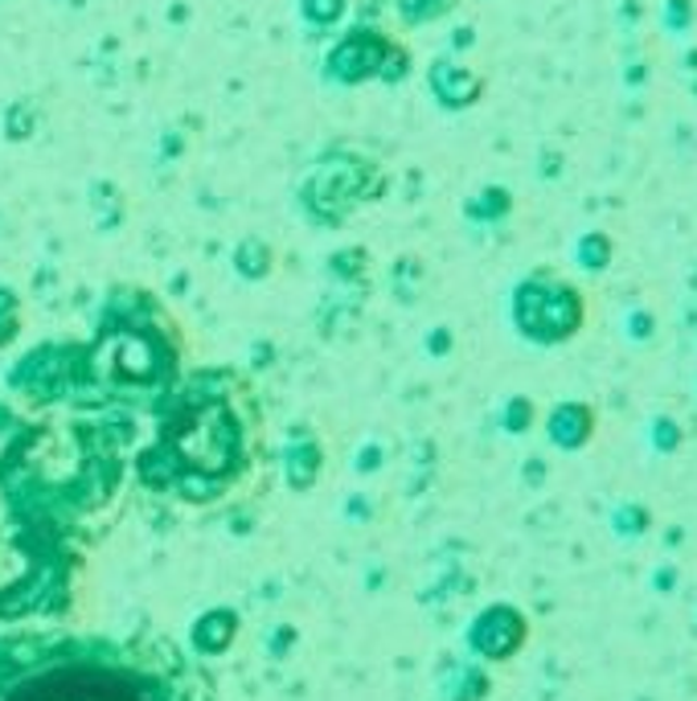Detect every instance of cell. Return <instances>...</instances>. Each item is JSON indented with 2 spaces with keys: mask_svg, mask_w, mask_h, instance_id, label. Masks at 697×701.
<instances>
[{
  "mask_svg": "<svg viewBox=\"0 0 697 701\" xmlns=\"http://www.w3.org/2000/svg\"><path fill=\"white\" fill-rule=\"evenodd\" d=\"M657 329H661V320H657L652 308H644V304L628 308L624 332H628V341H632V345H652V341H657Z\"/></svg>",
  "mask_w": 697,
  "mask_h": 701,
  "instance_id": "30bf717a",
  "label": "cell"
},
{
  "mask_svg": "<svg viewBox=\"0 0 697 701\" xmlns=\"http://www.w3.org/2000/svg\"><path fill=\"white\" fill-rule=\"evenodd\" d=\"M595 431H599V415H595V406L579 403V398H562L546 415V439L558 451H583V447H591Z\"/></svg>",
  "mask_w": 697,
  "mask_h": 701,
  "instance_id": "277c9868",
  "label": "cell"
},
{
  "mask_svg": "<svg viewBox=\"0 0 697 701\" xmlns=\"http://www.w3.org/2000/svg\"><path fill=\"white\" fill-rule=\"evenodd\" d=\"M493 693V681L484 668H459L456 689H452V701H484Z\"/></svg>",
  "mask_w": 697,
  "mask_h": 701,
  "instance_id": "8fae6325",
  "label": "cell"
},
{
  "mask_svg": "<svg viewBox=\"0 0 697 701\" xmlns=\"http://www.w3.org/2000/svg\"><path fill=\"white\" fill-rule=\"evenodd\" d=\"M235 632H239V615L226 608H214L193 624V645H198V652H205V657H218V652L230 648Z\"/></svg>",
  "mask_w": 697,
  "mask_h": 701,
  "instance_id": "5b68a950",
  "label": "cell"
},
{
  "mask_svg": "<svg viewBox=\"0 0 697 701\" xmlns=\"http://www.w3.org/2000/svg\"><path fill=\"white\" fill-rule=\"evenodd\" d=\"M681 66H685L689 74H697V46H689V50L681 54Z\"/></svg>",
  "mask_w": 697,
  "mask_h": 701,
  "instance_id": "9a60e30c",
  "label": "cell"
},
{
  "mask_svg": "<svg viewBox=\"0 0 697 701\" xmlns=\"http://www.w3.org/2000/svg\"><path fill=\"white\" fill-rule=\"evenodd\" d=\"M533 419H537V406H533L530 398H514V403L505 406V419H500V423H505L509 435H525L533 426Z\"/></svg>",
  "mask_w": 697,
  "mask_h": 701,
  "instance_id": "7c38bea8",
  "label": "cell"
},
{
  "mask_svg": "<svg viewBox=\"0 0 697 701\" xmlns=\"http://www.w3.org/2000/svg\"><path fill=\"white\" fill-rule=\"evenodd\" d=\"M464 640H468L472 657H480V661L489 664H505L514 661V657H521V648L530 645V620L514 603H489L468 624Z\"/></svg>",
  "mask_w": 697,
  "mask_h": 701,
  "instance_id": "3957f363",
  "label": "cell"
},
{
  "mask_svg": "<svg viewBox=\"0 0 697 701\" xmlns=\"http://www.w3.org/2000/svg\"><path fill=\"white\" fill-rule=\"evenodd\" d=\"M644 439H648V451H652V456H677L681 447H685V426H681L673 415L657 410V415L644 423Z\"/></svg>",
  "mask_w": 697,
  "mask_h": 701,
  "instance_id": "ba28073f",
  "label": "cell"
},
{
  "mask_svg": "<svg viewBox=\"0 0 697 701\" xmlns=\"http://www.w3.org/2000/svg\"><path fill=\"white\" fill-rule=\"evenodd\" d=\"M652 78V71H648V62H628V71H624V82L636 91V87H644Z\"/></svg>",
  "mask_w": 697,
  "mask_h": 701,
  "instance_id": "5bb4252c",
  "label": "cell"
},
{
  "mask_svg": "<svg viewBox=\"0 0 697 701\" xmlns=\"http://www.w3.org/2000/svg\"><path fill=\"white\" fill-rule=\"evenodd\" d=\"M661 25H664V34H673V37L694 34L697 0H664V4H661Z\"/></svg>",
  "mask_w": 697,
  "mask_h": 701,
  "instance_id": "9c48e42d",
  "label": "cell"
},
{
  "mask_svg": "<svg viewBox=\"0 0 697 701\" xmlns=\"http://www.w3.org/2000/svg\"><path fill=\"white\" fill-rule=\"evenodd\" d=\"M607 525H611V534L620 537V541H636V537H644L657 525V517H652V509L644 500H620L611 509V517H607Z\"/></svg>",
  "mask_w": 697,
  "mask_h": 701,
  "instance_id": "52a82bcc",
  "label": "cell"
},
{
  "mask_svg": "<svg viewBox=\"0 0 697 701\" xmlns=\"http://www.w3.org/2000/svg\"><path fill=\"white\" fill-rule=\"evenodd\" d=\"M514 324L533 345H567L587 329V292L554 271H537L517 283Z\"/></svg>",
  "mask_w": 697,
  "mask_h": 701,
  "instance_id": "7a4b0ae2",
  "label": "cell"
},
{
  "mask_svg": "<svg viewBox=\"0 0 697 701\" xmlns=\"http://www.w3.org/2000/svg\"><path fill=\"white\" fill-rule=\"evenodd\" d=\"M0 701H214L177 648L136 657L103 636H21L0 648Z\"/></svg>",
  "mask_w": 697,
  "mask_h": 701,
  "instance_id": "6da1fadb",
  "label": "cell"
},
{
  "mask_svg": "<svg viewBox=\"0 0 697 701\" xmlns=\"http://www.w3.org/2000/svg\"><path fill=\"white\" fill-rule=\"evenodd\" d=\"M574 263L587 271V276H604L607 267L616 263V242H611V234H604V230H587V234H579V242H574Z\"/></svg>",
  "mask_w": 697,
  "mask_h": 701,
  "instance_id": "8992f818",
  "label": "cell"
},
{
  "mask_svg": "<svg viewBox=\"0 0 697 701\" xmlns=\"http://www.w3.org/2000/svg\"><path fill=\"white\" fill-rule=\"evenodd\" d=\"M677 583H681V574H677V566H669V562L652 571V590H657V595H673Z\"/></svg>",
  "mask_w": 697,
  "mask_h": 701,
  "instance_id": "4fadbf2b",
  "label": "cell"
}]
</instances>
